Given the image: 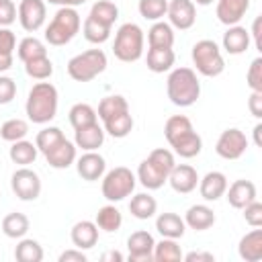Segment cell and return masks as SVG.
Listing matches in <instances>:
<instances>
[{
    "label": "cell",
    "mask_w": 262,
    "mask_h": 262,
    "mask_svg": "<svg viewBox=\"0 0 262 262\" xmlns=\"http://www.w3.org/2000/svg\"><path fill=\"white\" fill-rule=\"evenodd\" d=\"M147 45L149 47H172L174 45L172 25L164 20H156L147 31Z\"/></svg>",
    "instance_id": "obj_32"
},
{
    "label": "cell",
    "mask_w": 262,
    "mask_h": 262,
    "mask_svg": "<svg viewBox=\"0 0 262 262\" xmlns=\"http://www.w3.org/2000/svg\"><path fill=\"white\" fill-rule=\"evenodd\" d=\"M94 223L98 225V229H102L106 233H115L123 225V215H121V211L113 203H108V205H104V207L98 209Z\"/></svg>",
    "instance_id": "obj_30"
},
{
    "label": "cell",
    "mask_w": 262,
    "mask_h": 262,
    "mask_svg": "<svg viewBox=\"0 0 262 262\" xmlns=\"http://www.w3.org/2000/svg\"><path fill=\"white\" fill-rule=\"evenodd\" d=\"M182 250L176 239L172 237H162L154 246V260L156 262H180L182 260Z\"/></svg>",
    "instance_id": "obj_36"
},
{
    "label": "cell",
    "mask_w": 262,
    "mask_h": 262,
    "mask_svg": "<svg viewBox=\"0 0 262 262\" xmlns=\"http://www.w3.org/2000/svg\"><path fill=\"white\" fill-rule=\"evenodd\" d=\"M225 196L233 209H244L248 203H252L256 199V184L252 180H244V178L235 180V182L227 184Z\"/></svg>",
    "instance_id": "obj_22"
},
{
    "label": "cell",
    "mask_w": 262,
    "mask_h": 262,
    "mask_svg": "<svg viewBox=\"0 0 262 262\" xmlns=\"http://www.w3.org/2000/svg\"><path fill=\"white\" fill-rule=\"evenodd\" d=\"M237 254L246 262L262 260V229L254 227L250 233H246L237 244Z\"/></svg>",
    "instance_id": "obj_26"
},
{
    "label": "cell",
    "mask_w": 262,
    "mask_h": 262,
    "mask_svg": "<svg viewBox=\"0 0 262 262\" xmlns=\"http://www.w3.org/2000/svg\"><path fill=\"white\" fill-rule=\"evenodd\" d=\"M57 88L51 82H37L27 96V117L35 125H47L57 115Z\"/></svg>",
    "instance_id": "obj_3"
},
{
    "label": "cell",
    "mask_w": 262,
    "mask_h": 262,
    "mask_svg": "<svg viewBox=\"0 0 262 262\" xmlns=\"http://www.w3.org/2000/svg\"><path fill=\"white\" fill-rule=\"evenodd\" d=\"M184 223L194 231H207L215 225V213L207 205H192L184 213Z\"/></svg>",
    "instance_id": "obj_25"
},
{
    "label": "cell",
    "mask_w": 262,
    "mask_h": 262,
    "mask_svg": "<svg viewBox=\"0 0 262 262\" xmlns=\"http://www.w3.org/2000/svg\"><path fill=\"white\" fill-rule=\"evenodd\" d=\"M129 211L135 219H151L158 211V201L149 194V192H139L135 196H131V203H129Z\"/></svg>",
    "instance_id": "obj_29"
},
{
    "label": "cell",
    "mask_w": 262,
    "mask_h": 262,
    "mask_svg": "<svg viewBox=\"0 0 262 262\" xmlns=\"http://www.w3.org/2000/svg\"><path fill=\"white\" fill-rule=\"evenodd\" d=\"M70 237H72L74 248H78V250H90L98 242V225L94 221L82 219V221L74 223V227L70 231Z\"/></svg>",
    "instance_id": "obj_23"
},
{
    "label": "cell",
    "mask_w": 262,
    "mask_h": 262,
    "mask_svg": "<svg viewBox=\"0 0 262 262\" xmlns=\"http://www.w3.org/2000/svg\"><path fill=\"white\" fill-rule=\"evenodd\" d=\"M168 182L172 186V190L180 192V194H188L196 188L199 184V174L192 166L188 164H176L172 168V172L168 174Z\"/></svg>",
    "instance_id": "obj_16"
},
{
    "label": "cell",
    "mask_w": 262,
    "mask_h": 262,
    "mask_svg": "<svg viewBox=\"0 0 262 262\" xmlns=\"http://www.w3.org/2000/svg\"><path fill=\"white\" fill-rule=\"evenodd\" d=\"M76 133H74V143H76V147H80V149H84V151H96L98 147H102V143H104V129L98 125V121L96 123H92V125H86V127H80V129H74Z\"/></svg>",
    "instance_id": "obj_21"
},
{
    "label": "cell",
    "mask_w": 262,
    "mask_h": 262,
    "mask_svg": "<svg viewBox=\"0 0 262 262\" xmlns=\"http://www.w3.org/2000/svg\"><path fill=\"white\" fill-rule=\"evenodd\" d=\"M37 154H39L37 145H35L33 141H27V139L12 141V145H10V149H8L10 160H12L14 164H18V166H29V164H33V162L37 160Z\"/></svg>",
    "instance_id": "obj_34"
},
{
    "label": "cell",
    "mask_w": 262,
    "mask_h": 262,
    "mask_svg": "<svg viewBox=\"0 0 262 262\" xmlns=\"http://www.w3.org/2000/svg\"><path fill=\"white\" fill-rule=\"evenodd\" d=\"M25 72H27L29 78L41 82V80L51 78V74H53V63H51V59H49L47 55H41V57H35V59H31V61H27V63H25Z\"/></svg>",
    "instance_id": "obj_40"
},
{
    "label": "cell",
    "mask_w": 262,
    "mask_h": 262,
    "mask_svg": "<svg viewBox=\"0 0 262 262\" xmlns=\"http://www.w3.org/2000/svg\"><path fill=\"white\" fill-rule=\"evenodd\" d=\"M248 108L256 119H262V92H252L248 98Z\"/></svg>",
    "instance_id": "obj_50"
},
{
    "label": "cell",
    "mask_w": 262,
    "mask_h": 262,
    "mask_svg": "<svg viewBox=\"0 0 262 262\" xmlns=\"http://www.w3.org/2000/svg\"><path fill=\"white\" fill-rule=\"evenodd\" d=\"M164 135L170 147L174 149V154H178L180 158H186V160L196 158L203 149V139L194 131L186 115H172L164 125Z\"/></svg>",
    "instance_id": "obj_1"
},
{
    "label": "cell",
    "mask_w": 262,
    "mask_h": 262,
    "mask_svg": "<svg viewBox=\"0 0 262 262\" xmlns=\"http://www.w3.org/2000/svg\"><path fill=\"white\" fill-rule=\"evenodd\" d=\"M88 18H92L98 25H104V27L113 29L115 20L119 18V6L111 0H98V2L92 4L90 12H88Z\"/></svg>",
    "instance_id": "obj_28"
},
{
    "label": "cell",
    "mask_w": 262,
    "mask_h": 262,
    "mask_svg": "<svg viewBox=\"0 0 262 262\" xmlns=\"http://www.w3.org/2000/svg\"><path fill=\"white\" fill-rule=\"evenodd\" d=\"M29 133V123L23 121V119H8L2 123L0 127V137L4 141H18V139H25Z\"/></svg>",
    "instance_id": "obj_41"
},
{
    "label": "cell",
    "mask_w": 262,
    "mask_h": 262,
    "mask_svg": "<svg viewBox=\"0 0 262 262\" xmlns=\"http://www.w3.org/2000/svg\"><path fill=\"white\" fill-rule=\"evenodd\" d=\"M166 16L172 29L188 31L196 23V6L192 0H168Z\"/></svg>",
    "instance_id": "obj_13"
},
{
    "label": "cell",
    "mask_w": 262,
    "mask_h": 262,
    "mask_svg": "<svg viewBox=\"0 0 262 262\" xmlns=\"http://www.w3.org/2000/svg\"><path fill=\"white\" fill-rule=\"evenodd\" d=\"M190 57H192V63H194L196 72L205 78H215V76L223 74V70H225V59L221 55V49L211 39L196 41L192 45Z\"/></svg>",
    "instance_id": "obj_8"
},
{
    "label": "cell",
    "mask_w": 262,
    "mask_h": 262,
    "mask_svg": "<svg viewBox=\"0 0 262 262\" xmlns=\"http://www.w3.org/2000/svg\"><path fill=\"white\" fill-rule=\"evenodd\" d=\"M102 125H104L102 127L104 133H108L115 139H123V137H127L133 131V117L127 111V113H121V115H115V117L102 121Z\"/></svg>",
    "instance_id": "obj_33"
},
{
    "label": "cell",
    "mask_w": 262,
    "mask_h": 262,
    "mask_svg": "<svg viewBox=\"0 0 262 262\" xmlns=\"http://www.w3.org/2000/svg\"><path fill=\"white\" fill-rule=\"evenodd\" d=\"M143 43H145V37L141 27L135 23H123L115 33L113 53L119 61L133 63L143 55Z\"/></svg>",
    "instance_id": "obj_6"
},
{
    "label": "cell",
    "mask_w": 262,
    "mask_h": 262,
    "mask_svg": "<svg viewBox=\"0 0 262 262\" xmlns=\"http://www.w3.org/2000/svg\"><path fill=\"white\" fill-rule=\"evenodd\" d=\"M135 184H137L135 174L125 166H117V168L104 172L100 190L108 203H119L135 190Z\"/></svg>",
    "instance_id": "obj_9"
},
{
    "label": "cell",
    "mask_w": 262,
    "mask_h": 262,
    "mask_svg": "<svg viewBox=\"0 0 262 262\" xmlns=\"http://www.w3.org/2000/svg\"><path fill=\"white\" fill-rule=\"evenodd\" d=\"M45 2H49V4H55V6H72V8H76V6L84 4L86 0H45Z\"/></svg>",
    "instance_id": "obj_54"
},
{
    "label": "cell",
    "mask_w": 262,
    "mask_h": 262,
    "mask_svg": "<svg viewBox=\"0 0 262 262\" xmlns=\"http://www.w3.org/2000/svg\"><path fill=\"white\" fill-rule=\"evenodd\" d=\"M260 25H262V18H260V16H256V18H254V25H252V33H250V37H254V45H256V49H258V51H262V39H260Z\"/></svg>",
    "instance_id": "obj_53"
},
{
    "label": "cell",
    "mask_w": 262,
    "mask_h": 262,
    "mask_svg": "<svg viewBox=\"0 0 262 262\" xmlns=\"http://www.w3.org/2000/svg\"><path fill=\"white\" fill-rule=\"evenodd\" d=\"M68 119H70V125L74 129H80V127H86V125H92L98 121V115L96 111L88 104V102H76L70 113H68Z\"/></svg>",
    "instance_id": "obj_37"
},
{
    "label": "cell",
    "mask_w": 262,
    "mask_h": 262,
    "mask_svg": "<svg viewBox=\"0 0 262 262\" xmlns=\"http://www.w3.org/2000/svg\"><path fill=\"white\" fill-rule=\"evenodd\" d=\"M14 96H16V82L10 76H2L0 74V104L12 102Z\"/></svg>",
    "instance_id": "obj_47"
},
{
    "label": "cell",
    "mask_w": 262,
    "mask_h": 262,
    "mask_svg": "<svg viewBox=\"0 0 262 262\" xmlns=\"http://www.w3.org/2000/svg\"><path fill=\"white\" fill-rule=\"evenodd\" d=\"M154 246H156V239L149 231H133L129 237H127V256L131 262H147V260H154Z\"/></svg>",
    "instance_id": "obj_14"
},
{
    "label": "cell",
    "mask_w": 262,
    "mask_h": 262,
    "mask_svg": "<svg viewBox=\"0 0 262 262\" xmlns=\"http://www.w3.org/2000/svg\"><path fill=\"white\" fill-rule=\"evenodd\" d=\"M260 131H262V123H258V125L254 127V143H256L258 147H262V139H260Z\"/></svg>",
    "instance_id": "obj_57"
},
{
    "label": "cell",
    "mask_w": 262,
    "mask_h": 262,
    "mask_svg": "<svg viewBox=\"0 0 262 262\" xmlns=\"http://www.w3.org/2000/svg\"><path fill=\"white\" fill-rule=\"evenodd\" d=\"M242 211H244V219H246L248 225H252V227H260L262 225V203H258V199L248 203Z\"/></svg>",
    "instance_id": "obj_46"
},
{
    "label": "cell",
    "mask_w": 262,
    "mask_h": 262,
    "mask_svg": "<svg viewBox=\"0 0 262 262\" xmlns=\"http://www.w3.org/2000/svg\"><path fill=\"white\" fill-rule=\"evenodd\" d=\"M63 137H66V135H63V131H61L59 127H43V129L37 133V137H35V145H37V149H39L41 154H45V151H49L55 143H59Z\"/></svg>",
    "instance_id": "obj_44"
},
{
    "label": "cell",
    "mask_w": 262,
    "mask_h": 262,
    "mask_svg": "<svg viewBox=\"0 0 262 262\" xmlns=\"http://www.w3.org/2000/svg\"><path fill=\"white\" fill-rule=\"evenodd\" d=\"M174 166H176L174 154L166 147H156L149 151V156L145 160H141L135 178L139 180V184L143 188L158 190L164 186V182H168V174L172 172Z\"/></svg>",
    "instance_id": "obj_2"
},
{
    "label": "cell",
    "mask_w": 262,
    "mask_h": 262,
    "mask_svg": "<svg viewBox=\"0 0 262 262\" xmlns=\"http://www.w3.org/2000/svg\"><path fill=\"white\" fill-rule=\"evenodd\" d=\"M14 258L18 262H41L43 260V248L37 239L20 237V242L14 248Z\"/></svg>",
    "instance_id": "obj_38"
},
{
    "label": "cell",
    "mask_w": 262,
    "mask_h": 262,
    "mask_svg": "<svg viewBox=\"0 0 262 262\" xmlns=\"http://www.w3.org/2000/svg\"><path fill=\"white\" fill-rule=\"evenodd\" d=\"M166 92L172 104L184 108L192 106L201 96V82L192 68H176L166 80Z\"/></svg>",
    "instance_id": "obj_4"
},
{
    "label": "cell",
    "mask_w": 262,
    "mask_h": 262,
    "mask_svg": "<svg viewBox=\"0 0 262 262\" xmlns=\"http://www.w3.org/2000/svg\"><path fill=\"white\" fill-rule=\"evenodd\" d=\"M127 111H129L127 98L121 96V94H111V96H104V98L98 102L96 115H98L100 121H106V119H111V117H115V115H121V113H127Z\"/></svg>",
    "instance_id": "obj_35"
},
{
    "label": "cell",
    "mask_w": 262,
    "mask_h": 262,
    "mask_svg": "<svg viewBox=\"0 0 262 262\" xmlns=\"http://www.w3.org/2000/svg\"><path fill=\"white\" fill-rule=\"evenodd\" d=\"M137 10L145 20H154L156 23V20H162L166 16L168 0H139Z\"/></svg>",
    "instance_id": "obj_43"
},
{
    "label": "cell",
    "mask_w": 262,
    "mask_h": 262,
    "mask_svg": "<svg viewBox=\"0 0 262 262\" xmlns=\"http://www.w3.org/2000/svg\"><path fill=\"white\" fill-rule=\"evenodd\" d=\"M176 61L172 47H149L147 49V70L154 74L170 72Z\"/></svg>",
    "instance_id": "obj_27"
},
{
    "label": "cell",
    "mask_w": 262,
    "mask_h": 262,
    "mask_svg": "<svg viewBox=\"0 0 262 262\" xmlns=\"http://www.w3.org/2000/svg\"><path fill=\"white\" fill-rule=\"evenodd\" d=\"M16 49V37L10 29L0 27V55L4 53H12Z\"/></svg>",
    "instance_id": "obj_49"
},
{
    "label": "cell",
    "mask_w": 262,
    "mask_h": 262,
    "mask_svg": "<svg viewBox=\"0 0 262 262\" xmlns=\"http://www.w3.org/2000/svg\"><path fill=\"white\" fill-rule=\"evenodd\" d=\"M156 229L162 237H172V239H180L186 231V223L184 219L178 215V213H172V211H166V213H160L156 217Z\"/></svg>",
    "instance_id": "obj_24"
},
{
    "label": "cell",
    "mask_w": 262,
    "mask_h": 262,
    "mask_svg": "<svg viewBox=\"0 0 262 262\" xmlns=\"http://www.w3.org/2000/svg\"><path fill=\"white\" fill-rule=\"evenodd\" d=\"M248 8H250V0H217L215 14L221 25L231 27L246 16Z\"/></svg>",
    "instance_id": "obj_18"
},
{
    "label": "cell",
    "mask_w": 262,
    "mask_h": 262,
    "mask_svg": "<svg viewBox=\"0 0 262 262\" xmlns=\"http://www.w3.org/2000/svg\"><path fill=\"white\" fill-rule=\"evenodd\" d=\"M76 170L82 180L94 182L100 180L106 172V162L98 151H86L80 158H76Z\"/></svg>",
    "instance_id": "obj_15"
},
{
    "label": "cell",
    "mask_w": 262,
    "mask_h": 262,
    "mask_svg": "<svg viewBox=\"0 0 262 262\" xmlns=\"http://www.w3.org/2000/svg\"><path fill=\"white\" fill-rule=\"evenodd\" d=\"M16 20V4L12 0H0V27H10Z\"/></svg>",
    "instance_id": "obj_48"
},
{
    "label": "cell",
    "mask_w": 262,
    "mask_h": 262,
    "mask_svg": "<svg viewBox=\"0 0 262 262\" xmlns=\"http://www.w3.org/2000/svg\"><path fill=\"white\" fill-rule=\"evenodd\" d=\"M246 149H248V137L244 131L235 127L225 129L215 143V151L223 160H239L246 154Z\"/></svg>",
    "instance_id": "obj_12"
},
{
    "label": "cell",
    "mask_w": 262,
    "mask_h": 262,
    "mask_svg": "<svg viewBox=\"0 0 262 262\" xmlns=\"http://www.w3.org/2000/svg\"><path fill=\"white\" fill-rule=\"evenodd\" d=\"M192 2H196L199 6H209V4H213L215 0H192Z\"/></svg>",
    "instance_id": "obj_58"
},
{
    "label": "cell",
    "mask_w": 262,
    "mask_h": 262,
    "mask_svg": "<svg viewBox=\"0 0 262 262\" xmlns=\"http://www.w3.org/2000/svg\"><path fill=\"white\" fill-rule=\"evenodd\" d=\"M16 18L27 33H37L47 18L45 0H20L16 6Z\"/></svg>",
    "instance_id": "obj_11"
},
{
    "label": "cell",
    "mask_w": 262,
    "mask_h": 262,
    "mask_svg": "<svg viewBox=\"0 0 262 262\" xmlns=\"http://www.w3.org/2000/svg\"><path fill=\"white\" fill-rule=\"evenodd\" d=\"M186 262H213L215 260V256L211 254V252H188L186 256H182Z\"/></svg>",
    "instance_id": "obj_52"
},
{
    "label": "cell",
    "mask_w": 262,
    "mask_h": 262,
    "mask_svg": "<svg viewBox=\"0 0 262 262\" xmlns=\"http://www.w3.org/2000/svg\"><path fill=\"white\" fill-rule=\"evenodd\" d=\"M10 188L20 201H35L41 194V178L35 170L20 166L10 178Z\"/></svg>",
    "instance_id": "obj_10"
},
{
    "label": "cell",
    "mask_w": 262,
    "mask_h": 262,
    "mask_svg": "<svg viewBox=\"0 0 262 262\" xmlns=\"http://www.w3.org/2000/svg\"><path fill=\"white\" fill-rule=\"evenodd\" d=\"M106 53L102 49H86L68 61V76L74 82H90L106 70Z\"/></svg>",
    "instance_id": "obj_7"
},
{
    "label": "cell",
    "mask_w": 262,
    "mask_h": 262,
    "mask_svg": "<svg viewBox=\"0 0 262 262\" xmlns=\"http://www.w3.org/2000/svg\"><path fill=\"white\" fill-rule=\"evenodd\" d=\"M82 33H84V39L88 41V43H94V45H100V43H104V41H108V37H111V29L108 27H104V25H98V23H94L92 18H84V23H82Z\"/></svg>",
    "instance_id": "obj_42"
},
{
    "label": "cell",
    "mask_w": 262,
    "mask_h": 262,
    "mask_svg": "<svg viewBox=\"0 0 262 262\" xmlns=\"http://www.w3.org/2000/svg\"><path fill=\"white\" fill-rule=\"evenodd\" d=\"M250 31L246 27H239V25H231L225 33H223V39H221V45L223 49L229 53V55H242L250 49Z\"/></svg>",
    "instance_id": "obj_20"
},
{
    "label": "cell",
    "mask_w": 262,
    "mask_h": 262,
    "mask_svg": "<svg viewBox=\"0 0 262 262\" xmlns=\"http://www.w3.org/2000/svg\"><path fill=\"white\" fill-rule=\"evenodd\" d=\"M248 86L252 88V92H262V57H256L246 74Z\"/></svg>",
    "instance_id": "obj_45"
},
{
    "label": "cell",
    "mask_w": 262,
    "mask_h": 262,
    "mask_svg": "<svg viewBox=\"0 0 262 262\" xmlns=\"http://www.w3.org/2000/svg\"><path fill=\"white\" fill-rule=\"evenodd\" d=\"M59 262H86V254L78 248L74 250H66L59 254Z\"/></svg>",
    "instance_id": "obj_51"
},
{
    "label": "cell",
    "mask_w": 262,
    "mask_h": 262,
    "mask_svg": "<svg viewBox=\"0 0 262 262\" xmlns=\"http://www.w3.org/2000/svg\"><path fill=\"white\" fill-rule=\"evenodd\" d=\"M80 29H82V18L78 10L72 6H59V10L53 14L51 23L45 29V41L53 47H61L70 43Z\"/></svg>",
    "instance_id": "obj_5"
},
{
    "label": "cell",
    "mask_w": 262,
    "mask_h": 262,
    "mask_svg": "<svg viewBox=\"0 0 262 262\" xmlns=\"http://www.w3.org/2000/svg\"><path fill=\"white\" fill-rule=\"evenodd\" d=\"M225 190H227V176L219 170L207 172L203 178H199V192L209 203L219 201L225 194Z\"/></svg>",
    "instance_id": "obj_17"
},
{
    "label": "cell",
    "mask_w": 262,
    "mask_h": 262,
    "mask_svg": "<svg viewBox=\"0 0 262 262\" xmlns=\"http://www.w3.org/2000/svg\"><path fill=\"white\" fill-rule=\"evenodd\" d=\"M108 260H113V262H121L123 260V254L121 252H106V254H102V262H108Z\"/></svg>",
    "instance_id": "obj_56"
},
{
    "label": "cell",
    "mask_w": 262,
    "mask_h": 262,
    "mask_svg": "<svg viewBox=\"0 0 262 262\" xmlns=\"http://www.w3.org/2000/svg\"><path fill=\"white\" fill-rule=\"evenodd\" d=\"M10 68H12V53L0 55V74H2V72H8Z\"/></svg>",
    "instance_id": "obj_55"
},
{
    "label": "cell",
    "mask_w": 262,
    "mask_h": 262,
    "mask_svg": "<svg viewBox=\"0 0 262 262\" xmlns=\"http://www.w3.org/2000/svg\"><path fill=\"white\" fill-rule=\"evenodd\" d=\"M29 227H31L29 217H27L25 213H18V211L8 213V215L2 219V231H4V235L10 237V239H20V237H25L27 231H29Z\"/></svg>",
    "instance_id": "obj_31"
},
{
    "label": "cell",
    "mask_w": 262,
    "mask_h": 262,
    "mask_svg": "<svg viewBox=\"0 0 262 262\" xmlns=\"http://www.w3.org/2000/svg\"><path fill=\"white\" fill-rule=\"evenodd\" d=\"M16 55L23 63L35 59V57H41V55H47V47L41 39L37 37H25L18 41V47H16Z\"/></svg>",
    "instance_id": "obj_39"
},
{
    "label": "cell",
    "mask_w": 262,
    "mask_h": 262,
    "mask_svg": "<svg viewBox=\"0 0 262 262\" xmlns=\"http://www.w3.org/2000/svg\"><path fill=\"white\" fill-rule=\"evenodd\" d=\"M47 164L55 170H66L76 162V143H72L70 139H61L59 143H55L49 151L43 154Z\"/></svg>",
    "instance_id": "obj_19"
}]
</instances>
